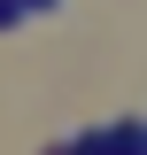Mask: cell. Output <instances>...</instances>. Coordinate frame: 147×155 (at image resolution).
I'll return each instance as SVG.
<instances>
[{"label": "cell", "mask_w": 147, "mask_h": 155, "mask_svg": "<svg viewBox=\"0 0 147 155\" xmlns=\"http://www.w3.org/2000/svg\"><path fill=\"white\" fill-rule=\"evenodd\" d=\"M16 23H23V8H16V0H0V31H16Z\"/></svg>", "instance_id": "1"}, {"label": "cell", "mask_w": 147, "mask_h": 155, "mask_svg": "<svg viewBox=\"0 0 147 155\" xmlns=\"http://www.w3.org/2000/svg\"><path fill=\"white\" fill-rule=\"evenodd\" d=\"M16 8H23V16H47V8H54V0H16Z\"/></svg>", "instance_id": "2"}]
</instances>
